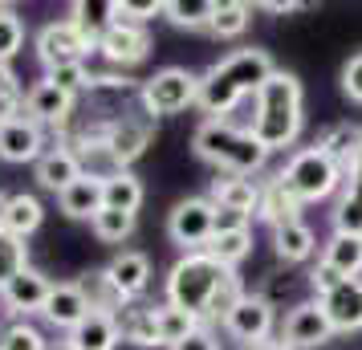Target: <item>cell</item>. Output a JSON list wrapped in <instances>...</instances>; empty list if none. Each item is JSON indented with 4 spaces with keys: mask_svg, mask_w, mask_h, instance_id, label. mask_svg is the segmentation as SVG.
I'll use <instances>...</instances> for the list:
<instances>
[{
    "mask_svg": "<svg viewBox=\"0 0 362 350\" xmlns=\"http://www.w3.org/2000/svg\"><path fill=\"white\" fill-rule=\"evenodd\" d=\"M273 78V57L264 49H240L216 62L204 78H199V110L208 118H228L240 98H257V90Z\"/></svg>",
    "mask_w": 362,
    "mask_h": 350,
    "instance_id": "6da1fadb",
    "label": "cell"
},
{
    "mask_svg": "<svg viewBox=\"0 0 362 350\" xmlns=\"http://www.w3.org/2000/svg\"><path fill=\"white\" fill-rule=\"evenodd\" d=\"M257 115H252V139L264 151H285L301 134V82L285 69H273V78L257 90Z\"/></svg>",
    "mask_w": 362,
    "mask_h": 350,
    "instance_id": "7a4b0ae2",
    "label": "cell"
},
{
    "mask_svg": "<svg viewBox=\"0 0 362 350\" xmlns=\"http://www.w3.org/2000/svg\"><path fill=\"white\" fill-rule=\"evenodd\" d=\"M232 269H224L208 249L199 252H183L180 261L167 273V305L187 310L192 317H208L212 293L220 289V281L228 277Z\"/></svg>",
    "mask_w": 362,
    "mask_h": 350,
    "instance_id": "3957f363",
    "label": "cell"
},
{
    "mask_svg": "<svg viewBox=\"0 0 362 350\" xmlns=\"http://www.w3.org/2000/svg\"><path fill=\"white\" fill-rule=\"evenodd\" d=\"M281 184L289 187L301 204H317V200H326V196H334L338 184H346V180H342L338 163L329 159L326 151L305 147L281 167Z\"/></svg>",
    "mask_w": 362,
    "mask_h": 350,
    "instance_id": "277c9868",
    "label": "cell"
},
{
    "mask_svg": "<svg viewBox=\"0 0 362 350\" xmlns=\"http://www.w3.org/2000/svg\"><path fill=\"white\" fill-rule=\"evenodd\" d=\"M139 98H143V110L147 115H183L187 106H196L199 102V78L196 74H187L180 66H167L159 74H151L143 90H139Z\"/></svg>",
    "mask_w": 362,
    "mask_h": 350,
    "instance_id": "5b68a950",
    "label": "cell"
},
{
    "mask_svg": "<svg viewBox=\"0 0 362 350\" xmlns=\"http://www.w3.org/2000/svg\"><path fill=\"white\" fill-rule=\"evenodd\" d=\"M216 204L204 200V196H187V200H180L175 208H171V216H167V233H171V240L180 245L183 252H199L212 245L216 236Z\"/></svg>",
    "mask_w": 362,
    "mask_h": 350,
    "instance_id": "8992f818",
    "label": "cell"
},
{
    "mask_svg": "<svg viewBox=\"0 0 362 350\" xmlns=\"http://www.w3.org/2000/svg\"><path fill=\"white\" fill-rule=\"evenodd\" d=\"M151 143V122L147 118H110L106 127H102V151H106V159H110V167L115 171H127V167L147 151Z\"/></svg>",
    "mask_w": 362,
    "mask_h": 350,
    "instance_id": "52a82bcc",
    "label": "cell"
},
{
    "mask_svg": "<svg viewBox=\"0 0 362 350\" xmlns=\"http://www.w3.org/2000/svg\"><path fill=\"white\" fill-rule=\"evenodd\" d=\"M37 57L45 69H62V66H86V53L94 49L69 21H53L37 33Z\"/></svg>",
    "mask_w": 362,
    "mask_h": 350,
    "instance_id": "ba28073f",
    "label": "cell"
},
{
    "mask_svg": "<svg viewBox=\"0 0 362 350\" xmlns=\"http://www.w3.org/2000/svg\"><path fill=\"white\" fill-rule=\"evenodd\" d=\"M329 338H334V326H329L322 301H301V305L289 310L285 334H281V342L289 350H317V346H326Z\"/></svg>",
    "mask_w": 362,
    "mask_h": 350,
    "instance_id": "9c48e42d",
    "label": "cell"
},
{
    "mask_svg": "<svg viewBox=\"0 0 362 350\" xmlns=\"http://www.w3.org/2000/svg\"><path fill=\"white\" fill-rule=\"evenodd\" d=\"M224 330L236 338V342H245V346H261L264 338L273 334V301L269 298H240L236 301V310L224 317Z\"/></svg>",
    "mask_w": 362,
    "mask_h": 350,
    "instance_id": "30bf717a",
    "label": "cell"
},
{
    "mask_svg": "<svg viewBox=\"0 0 362 350\" xmlns=\"http://www.w3.org/2000/svg\"><path fill=\"white\" fill-rule=\"evenodd\" d=\"M98 53L110 62V66H139L151 53V33L143 25H131V21H115L98 41Z\"/></svg>",
    "mask_w": 362,
    "mask_h": 350,
    "instance_id": "8fae6325",
    "label": "cell"
},
{
    "mask_svg": "<svg viewBox=\"0 0 362 350\" xmlns=\"http://www.w3.org/2000/svg\"><path fill=\"white\" fill-rule=\"evenodd\" d=\"M94 305H90V298H86V289L78 281H57L49 289V298H45V305H41V317L49 322L53 330H74L78 322H82L86 314H90Z\"/></svg>",
    "mask_w": 362,
    "mask_h": 350,
    "instance_id": "7c38bea8",
    "label": "cell"
},
{
    "mask_svg": "<svg viewBox=\"0 0 362 350\" xmlns=\"http://www.w3.org/2000/svg\"><path fill=\"white\" fill-rule=\"evenodd\" d=\"M248 127H236L232 118H204L196 127V134H192V151H196L199 159H208V163L224 167L228 163L232 147L240 143V134H245Z\"/></svg>",
    "mask_w": 362,
    "mask_h": 350,
    "instance_id": "4fadbf2b",
    "label": "cell"
},
{
    "mask_svg": "<svg viewBox=\"0 0 362 350\" xmlns=\"http://www.w3.org/2000/svg\"><path fill=\"white\" fill-rule=\"evenodd\" d=\"M41 143H45L41 127L29 115H17L0 127V159L4 163H33V159H41L45 155Z\"/></svg>",
    "mask_w": 362,
    "mask_h": 350,
    "instance_id": "5bb4252c",
    "label": "cell"
},
{
    "mask_svg": "<svg viewBox=\"0 0 362 350\" xmlns=\"http://www.w3.org/2000/svg\"><path fill=\"white\" fill-rule=\"evenodd\" d=\"M49 289H53V281L41 273V269L25 265L13 281L0 289V298H4V305H8V314H41Z\"/></svg>",
    "mask_w": 362,
    "mask_h": 350,
    "instance_id": "9a60e30c",
    "label": "cell"
},
{
    "mask_svg": "<svg viewBox=\"0 0 362 350\" xmlns=\"http://www.w3.org/2000/svg\"><path fill=\"white\" fill-rule=\"evenodd\" d=\"M102 273H106V281L115 285V293L122 301H139V293L151 281V261H147V252H118Z\"/></svg>",
    "mask_w": 362,
    "mask_h": 350,
    "instance_id": "2e32d148",
    "label": "cell"
},
{
    "mask_svg": "<svg viewBox=\"0 0 362 350\" xmlns=\"http://www.w3.org/2000/svg\"><path fill=\"white\" fill-rule=\"evenodd\" d=\"M322 310H326L329 326H334V334L338 330H362V277H350V281H342L334 293H326L322 298Z\"/></svg>",
    "mask_w": 362,
    "mask_h": 350,
    "instance_id": "e0dca14e",
    "label": "cell"
},
{
    "mask_svg": "<svg viewBox=\"0 0 362 350\" xmlns=\"http://www.w3.org/2000/svg\"><path fill=\"white\" fill-rule=\"evenodd\" d=\"M82 175H86L82 159H78V151H69V147H49L37 159V184L57 192V196H62L69 184H78Z\"/></svg>",
    "mask_w": 362,
    "mask_h": 350,
    "instance_id": "ac0fdd59",
    "label": "cell"
},
{
    "mask_svg": "<svg viewBox=\"0 0 362 350\" xmlns=\"http://www.w3.org/2000/svg\"><path fill=\"white\" fill-rule=\"evenodd\" d=\"M118 322V338L131 346H159V310L155 305H139L127 301L122 310H115Z\"/></svg>",
    "mask_w": 362,
    "mask_h": 350,
    "instance_id": "d6986e66",
    "label": "cell"
},
{
    "mask_svg": "<svg viewBox=\"0 0 362 350\" xmlns=\"http://www.w3.org/2000/svg\"><path fill=\"white\" fill-rule=\"evenodd\" d=\"M74 350H115L122 338H118V322L115 314H106V310H90V314L69 330L66 338Z\"/></svg>",
    "mask_w": 362,
    "mask_h": 350,
    "instance_id": "ffe728a7",
    "label": "cell"
},
{
    "mask_svg": "<svg viewBox=\"0 0 362 350\" xmlns=\"http://www.w3.org/2000/svg\"><path fill=\"white\" fill-rule=\"evenodd\" d=\"M25 110H29V118H33L37 127H41V122L62 127V122L69 118V110H74V98H69V94H62V90L45 78V82H37L33 90L25 94Z\"/></svg>",
    "mask_w": 362,
    "mask_h": 350,
    "instance_id": "44dd1931",
    "label": "cell"
},
{
    "mask_svg": "<svg viewBox=\"0 0 362 350\" xmlns=\"http://www.w3.org/2000/svg\"><path fill=\"white\" fill-rule=\"evenodd\" d=\"M57 204H62V212H66L69 220H94L106 208L102 204V175H94V171H86L78 184H69L62 196H57Z\"/></svg>",
    "mask_w": 362,
    "mask_h": 350,
    "instance_id": "7402d4cb",
    "label": "cell"
},
{
    "mask_svg": "<svg viewBox=\"0 0 362 350\" xmlns=\"http://www.w3.org/2000/svg\"><path fill=\"white\" fill-rule=\"evenodd\" d=\"M115 21H118V4L115 0H78V4L69 8V25H74L94 49H98L102 33H106Z\"/></svg>",
    "mask_w": 362,
    "mask_h": 350,
    "instance_id": "603a6c76",
    "label": "cell"
},
{
    "mask_svg": "<svg viewBox=\"0 0 362 350\" xmlns=\"http://www.w3.org/2000/svg\"><path fill=\"white\" fill-rule=\"evenodd\" d=\"M273 252L285 265H301V261H310L313 252H317V236H313V228L305 220L281 224V228H273Z\"/></svg>",
    "mask_w": 362,
    "mask_h": 350,
    "instance_id": "cb8c5ba5",
    "label": "cell"
},
{
    "mask_svg": "<svg viewBox=\"0 0 362 350\" xmlns=\"http://www.w3.org/2000/svg\"><path fill=\"white\" fill-rule=\"evenodd\" d=\"M257 216H261L264 224H273V228L301 220V200H297L293 192L281 184V175H277V180H269V184H261V204H257Z\"/></svg>",
    "mask_w": 362,
    "mask_h": 350,
    "instance_id": "d4e9b609",
    "label": "cell"
},
{
    "mask_svg": "<svg viewBox=\"0 0 362 350\" xmlns=\"http://www.w3.org/2000/svg\"><path fill=\"white\" fill-rule=\"evenodd\" d=\"M313 147L326 151L329 159L338 163L342 180H346V175L354 171V163H358V127H350V122H334V127L322 131V139H317Z\"/></svg>",
    "mask_w": 362,
    "mask_h": 350,
    "instance_id": "484cf974",
    "label": "cell"
},
{
    "mask_svg": "<svg viewBox=\"0 0 362 350\" xmlns=\"http://www.w3.org/2000/svg\"><path fill=\"white\" fill-rule=\"evenodd\" d=\"M212 204L220 208H236V212H248L257 216V204H261V184L248 180V175H224L212 184Z\"/></svg>",
    "mask_w": 362,
    "mask_h": 350,
    "instance_id": "4316f807",
    "label": "cell"
},
{
    "mask_svg": "<svg viewBox=\"0 0 362 350\" xmlns=\"http://www.w3.org/2000/svg\"><path fill=\"white\" fill-rule=\"evenodd\" d=\"M102 204L115 208V212H139L143 204V180L134 171H106L102 175Z\"/></svg>",
    "mask_w": 362,
    "mask_h": 350,
    "instance_id": "83f0119b",
    "label": "cell"
},
{
    "mask_svg": "<svg viewBox=\"0 0 362 350\" xmlns=\"http://www.w3.org/2000/svg\"><path fill=\"white\" fill-rule=\"evenodd\" d=\"M41 220H45V208L37 196L29 192H17V196H8V208H4V233L25 240V236H33L41 228Z\"/></svg>",
    "mask_w": 362,
    "mask_h": 350,
    "instance_id": "f1b7e54d",
    "label": "cell"
},
{
    "mask_svg": "<svg viewBox=\"0 0 362 350\" xmlns=\"http://www.w3.org/2000/svg\"><path fill=\"white\" fill-rule=\"evenodd\" d=\"M322 261L334 265L342 277H358V273H362V236L334 233L326 245H322Z\"/></svg>",
    "mask_w": 362,
    "mask_h": 350,
    "instance_id": "f546056e",
    "label": "cell"
},
{
    "mask_svg": "<svg viewBox=\"0 0 362 350\" xmlns=\"http://www.w3.org/2000/svg\"><path fill=\"white\" fill-rule=\"evenodd\" d=\"M163 17L175 29H212L216 0H171V4H163Z\"/></svg>",
    "mask_w": 362,
    "mask_h": 350,
    "instance_id": "4dcf8cb0",
    "label": "cell"
},
{
    "mask_svg": "<svg viewBox=\"0 0 362 350\" xmlns=\"http://www.w3.org/2000/svg\"><path fill=\"white\" fill-rule=\"evenodd\" d=\"M196 330H199V317H192L187 310H175V305H159V346L175 350Z\"/></svg>",
    "mask_w": 362,
    "mask_h": 350,
    "instance_id": "1f68e13d",
    "label": "cell"
},
{
    "mask_svg": "<svg viewBox=\"0 0 362 350\" xmlns=\"http://www.w3.org/2000/svg\"><path fill=\"white\" fill-rule=\"evenodd\" d=\"M252 25V8L240 4V0H220L216 4V17H212V33L216 37H240Z\"/></svg>",
    "mask_w": 362,
    "mask_h": 350,
    "instance_id": "d6a6232c",
    "label": "cell"
},
{
    "mask_svg": "<svg viewBox=\"0 0 362 350\" xmlns=\"http://www.w3.org/2000/svg\"><path fill=\"white\" fill-rule=\"evenodd\" d=\"M208 252H212L216 261L224 269H236L240 261H245L248 252H252V228L248 233H224V236H212V245H208Z\"/></svg>",
    "mask_w": 362,
    "mask_h": 350,
    "instance_id": "836d02e7",
    "label": "cell"
},
{
    "mask_svg": "<svg viewBox=\"0 0 362 350\" xmlns=\"http://www.w3.org/2000/svg\"><path fill=\"white\" fill-rule=\"evenodd\" d=\"M21 45H25V21L8 4H0V66H8L21 53Z\"/></svg>",
    "mask_w": 362,
    "mask_h": 350,
    "instance_id": "e575fe53",
    "label": "cell"
},
{
    "mask_svg": "<svg viewBox=\"0 0 362 350\" xmlns=\"http://www.w3.org/2000/svg\"><path fill=\"white\" fill-rule=\"evenodd\" d=\"M90 224H94V236L106 240V245H118V240H127L134 233V216L131 212H115V208H102Z\"/></svg>",
    "mask_w": 362,
    "mask_h": 350,
    "instance_id": "d590c367",
    "label": "cell"
},
{
    "mask_svg": "<svg viewBox=\"0 0 362 350\" xmlns=\"http://www.w3.org/2000/svg\"><path fill=\"white\" fill-rule=\"evenodd\" d=\"M25 265H29V245L8 233H0V289L13 281Z\"/></svg>",
    "mask_w": 362,
    "mask_h": 350,
    "instance_id": "8d00e7d4",
    "label": "cell"
},
{
    "mask_svg": "<svg viewBox=\"0 0 362 350\" xmlns=\"http://www.w3.org/2000/svg\"><path fill=\"white\" fill-rule=\"evenodd\" d=\"M0 350H49L45 334L29 326V322H13L8 330L0 334Z\"/></svg>",
    "mask_w": 362,
    "mask_h": 350,
    "instance_id": "74e56055",
    "label": "cell"
},
{
    "mask_svg": "<svg viewBox=\"0 0 362 350\" xmlns=\"http://www.w3.org/2000/svg\"><path fill=\"white\" fill-rule=\"evenodd\" d=\"M45 78H49V82L57 86V90H62V94H69V98H78L82 90H90V86H94V74H90L86 66H62V69H49Z\"/></svg>",
    "mask_w": 362,
    "mask_h": 350,
    "instance_id": "f35d334b",
    "label": "cell"
},
{
    "mask_svg": "<svg viewBox=\"0 0 362 350\" xmlns=\"http://www.w3.org/2000/svg\"><path fill=\"white\" fill-rule=\"evenodd\" d=\"M334 233L362 236V200H354L350 192H346L342 200L334 204Z\"/></svg>",
    "mask_w": 362,
    "mask_h": 350,
    "instance_id": "ab89813d",
    "label": "cell"
},
{
    "mask_svg": "<svg viewBox=\"0 0 362 350\" xmlns=\"http://www.w3.org/2000/svg\"><path fill=\"white\" fill-rule=\"evenodd\" d=\"M240 298H245V289H240V281H236V273H228V277L220 281V289L212 293L208 317H220V322H224V317H228L232 310H236V301H240Z\"/></svg>",
    "mask_w": 362,
    "mask_h": 350,
    "instance_id": "60d3db41",
    "label": "cell"
},
{
    "mask_svg": "<svg viewBox=\"0 0 362 350\" xmlns=\"http://www.w3.org/2000/svg\"><path fill=\"white\" fill-rule=\"evenodd\" d=\"M118 4V21H131V25H143L151 17H163V4L159 0H115Z\"/></svg>",
    "mask_w": 362,
    "mask_h": 350,
    "instance_id": "b9f144b4",
    "label": "cell"
},
{
    "mask_svg": "<svg viewBox=\"0 0 362 350\" xmlns=\"http://www.w3.org/2000/svg\"><path fill=\"white\" fill-rule=\"evenodd\" d=\"M342 281H350V277H342V273H338L334 265H326V261H317V265L310 269V289L317 293V301L326 298V293H334Z\"/></svg>",
    "mask_w": 362,
    "mask_h": 350,
    "instance_id": "7bdbcfd3",
    "label": "cell"
},
{
    "mask_svg": "<svg viewBox=\"0 0 362 350\" xmlns=\"http://www.w3.org/2000/svg\"><path fill=\"white\" fill-rule=\"evenodd\" d=\"M17 106H21V86L17 78L8 74V66H0V118H17Z\"/></svg>",
    "mask_w": 362,
    "mask_h": 350,
    "instance_id": "ee69618b",
    "label": "cell"
},
{
    "mask_svg": "<svg viewBox=\"0 0 362 350\" xmlns=\"http://www.w3.org/2000/svg\"><path fill=\"white\" fill-rule=\"evenodd\" d=\"M248 212H236V208H220L216 204V236H224V233H248Z\"/></svg>",
    "mask_w": 362,
    "mask_h": 350,
    "instance_id": "f6af8a7d",
    "label": "cell"
},
{
    "mask_svg": "<svg viewBox=\"0 0 362 350\" xmlns=\"http://www.w3.org/2000/svg\"><path fill=\"white\" fill-rule=\"evenodd\" d=\"M342 90L350 102H362V53H354L342 69Z\"/></svg>",
    "mask_w": 362,
    "mask_h": 350,
    "instance_id": "bcb514c9",
    "label": "cell"
},
{
    "mask_svg": "<svg viewBox=\"0 0 362 350\" xmlns=\"http://www.w3.org/2000/svg\"><path fill=\"white\" fill-rule=\"evenodd\" d=\"M175 350H216V342H212V334L204 330V326H199L196 334H192V338H187V342H180V346Z\"/></svg>",
    "mask_w": 362,
    "mask_h": 350,
    "instance_id": "7dc6e473",
    "label": "cell"
},
{
    "mask_svg": "<svg viewBox=\"0 0 362 350\" xmlns=\"http://www.w3.org/2000/svg\"><path fill=\"white\" fill-rule=\"evenodd\" d=\"M346 192H350L354 200H362V163H354V171L346 175Z\"/></svg>",
    "mask_w": 362,
    "mask_h": 350,
    "instance_id": "c3c4849f",
    "label": "cell"
},
{
    "mask_svg": "<svg viewBox=\"0 0 362 350\" xmlns=\"http://www.w3.org/2000/svg\"><path fill=\"white\" fill-rule=\"evenodd\" d=\"M264 8H269V13H301L305 4H301V0H269Z\"/></svg>",
    "mask_w": 362,
    "mask_h": 350,
    "instance_id": "681fc988",
    "label": "cell"
},
{
    "mask_svg": "<svg viewBox=\"0 0 362 350\" xmlns=\"http://www.w3.org/2000/svg\"><path fill=\"white\" fill-rule=\"evenodd\" d=\"M245 350H289L285 342H261V346H245Z\"/></svg>",
    "mask_w": 362,
    "mask_h": 350,
    "instance_id": "f907efd6",
    "label": "cell"
},
{
    "mask_svg": "<svg viewBox=\"0 0 362 350\" xmlns=\"http://www.w3.org/2000/svg\"><path fill=\"white\" fill-rule=\"evenodd\" d=\"M4 208H8V196L0 192V233H4Z\"/></svg>",
    "mask_w": 362,
    "mask_h": 350,
    "instance_id": "816d5d0a",
    "label": "cell"
},
{
    "mask_svg": "<svg viewBox=\"0 0 362 350\" xmlns=\"http://www.w3.org/2000/svg\"><path fill=\"white\" fill-rule=\"evenodd\" d=\"M49 350H74L69 342H49Z\"/></svg>",
    "mask_w": 362,
    "mask_h": 350,
    "instance_id": "f5cc1de1",
    "label": "cell"
},
{
    "mask_svg": "<svg viewBox=\"0 0 362 350\" xmlns=\"http://www.w3.org/2000/svg\"><path fill=\"white\" fill-rule=\"evenodd\" d=\"M358 163H362V127H358Z\"/></svg>",
    "mask_w": 362,
    "mask_h": 350,
    "instance_id": "db71d44e",
    "label": "cell"
}]
</instances>
